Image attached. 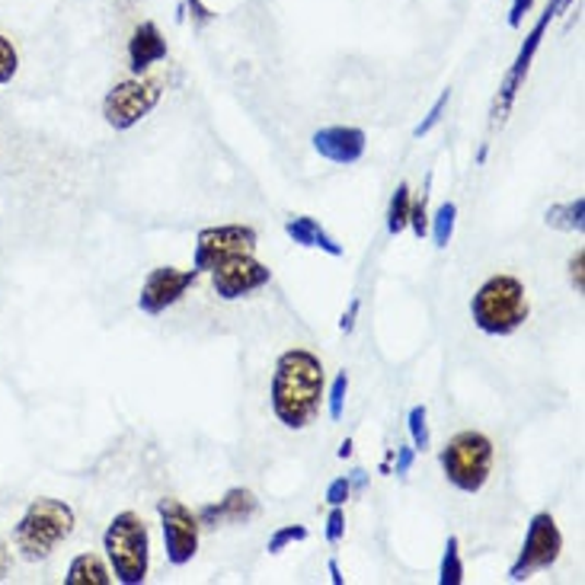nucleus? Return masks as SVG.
<instances>
[{
    "instance_id": "obj_1",
    "label": "nucleus",
    "mask_w": 585,
    "mask_h": 585,
    "mask_svg": "<svg viewBox=\"0 0 585 585\" xmlns=\"http://www.w3.org/2000/svg\"><path fill=\"white\" fill-rule=\"evenodd\" d=\"M327 394L324 362L311 349H289L276 362L272 375V413L285 429H307Z\"/></svg>"
},
{
    "instance_id": "obj_2",
    "label": "nucleus",
    "mask_w": 585,
    "mask_h": 585,
    "mask_svg": "<svg viewBox=\"0 0 585 585\" xmlns=\"http://www.w3.org/2000/svg\"><path fill=\"white\" fill-rule=\"evenodd\" d=\"M74 525H78V518H74V508L68 502L39 496V500L26 505L23 518L16 522L13 543H16L23 560L36 563V560H45L58 543L68 541Z\"/></svg>"
},
{
    "instance_id": "obj_3",
    "label": "nucleus",
    "mask_w": 585,
    "mask_h": 585,
    "mask_svg": "<svg viewBox=\"0 0 585 585\" xmlns=\"http://www.w3.org/2000/svg\"><path fill=\"white\" fill-rule=\"evenodd\" d=\"M470 317L477 330L487 336H512L528 320V294L515 276H493L487 279L473 301Z\"/></svg>"
},
{
    "instance_id": "obj_4",
    "label": "nucleus",
    "mask_w": 585,
    "mask_h": 585,
    "mask_svg": "<svg viewBox=\"0 0 585 585\" xmlns=\"http://www.w3.org/2000/svg\"><path fill=\"white\" fill-rule=\"evenodd\" d=\"M106 557L113 563L116 580L126 585H141L148 580V566H151V535L141 515L134 512H119L106 535H103Z\"/></svg>"
},
{
    "instance_id": "obj_5",
    "label": "nucleus",
    "mask_w": 585,
    "mask_h": 585,
    "mask_svg": "<svg viewBox=\"0 0 585 585\" xmlns=\"http://www.w3.org/2000/svg\"><path fill=\"white\" fill-rule=\"evenodd\" d=\"M442 473L460 493H480L493 470V442L483 432H458L442 448Z\"/></svg>"
},
{
    "instance_id": "obj_6",
    "label": "nucleus",
    "mask_w": 585,
    "mask_h": 585,
    "mask_svg": "<svg viewBox=\"0 0 585 585\" xmlns=\"http://www.w3.org/2000/svg\"><path fill=\"white\" fill-rule=\"evenodd\" d=\"M161 93H164V84L157 78L116 84L106 93V100H103V119H106V126L116 128V131L134 128L141 119H148L154 113V106L161 103Z\"/></svg>"
},
{
    "instance_id": "obj_7",
    "label": "nucleus",
    "mask_w": 585,
    "mask_h": 585,
    "mask_svg": "<svg viewBox=\"0 0 585 585\" xmlns=\"http://www.w3.org/2000/svg\"><path fill=\"white\" fill-rule=\"evenodd\" d=\"M560 550H563V535H560L553 515H550V512H538V515L531 518V525H528V535H525L518 560H515L512 570H508V580H512V583H525V580H531L535 573L550 570V566L557 563Z\"/></svg>"
},
{
    "instance_id": "obj_8",
    "label": "nucleus",
    "mask_w": 585,
    "mask_h": 585,
    "mask_svg": "<svg viewBox=\"0 0 585 585\" xmlns=\"http://www.w3.org/2000/svg\"><path fill=\"white\" fill-rule=\"evenodd\" d=\"M256 231L250 224H218V227H206L196 237V259L192 269L199 272H211L214 266L244 256V253L256 250Z\"/></svg>"
},
{
    "instance_id": "obj_9",
    "label": "nucleus",
    "mask_w": 585,
    "mask_h": 585,
    "mask_svg": "<svg viewBox=\"0 0 585 585\" xmlns=\"http://www.w3.org/2000/svg\"><path fill=\"white\" fill-rule=\"evenodd\" d=\"M157 515H161V528H164V547H167V560L173 566H186L192 563V557L199 553V515L192 508H186L179 500H161L157 502Z\"/></svg>"
},
{
    "instance_id": "obj_10",
    "label": "nucleus",
    "mask_w": 585,
    "mask_h": 585,
    "mask_svg": "<svg viewBox=\"0 0 585 585\" xmlns=\"http://www.w3.org/2000/svg\"><path fill=\"white\" fill-rule=\"evenodd\" d=\"M269 279L272 272L259 259H253V253L234 256L211 269V289L218 292L221 301H241L247 294L259 292L262 285H269Z\"/></svg>"
},
{
    "instance_id": "obj_11",
    "label": "nucleus",
    "mask_w": 585,
    "mask_h": 585,
    "mask_svg": "<svg viewBox=\"0 0 585 585\" xmlns=\"http://www.w3.org/2000/svg\"><path fill=\"white\" fill-rule=\"evenodd\" d=\"M199 276H202L199 269H173V266L154 269V272L144 279L141 294H138V307H141V314H148V317L164 314L167 307H173L183 294L199 282Z\"/></svg>"
},
{
    "instance_id": "obj_12",
    "label": "nucleus",
    "mask_w": 585,
    "mask_h": 585,
    "mask_svg": "<svg viewBox=\"0 0 585 585\" xmlns=\"http://www.w3.org/2000/svg\"><path fill=\"white\" fill-rule=\"evenodd\" d=\"M311 144H314V151H317L320 157H327L330 164L349 167V164H359V161H362L365 144H368V134H365L362 128L330 126L314 131Z\"/></svg>"
},
{
    "instance_id": "obj_13",
    "label": "nucleus",
    "mask_w": 585,
    "mask_h": 585,
    "mask_svg": "<svg viewBox=\"0 0 585 585\" xmlns=\"http://www.w3.org/2000/svg\"><path fill=\"white\" fill-rule=\"evenodd\" d=\"M199 525H247L250 518L259 515V500L253 496V490L247 487H234L224 493V500L211 502V505H202L199 512Z\"/></svg>"
},
{
    "instance_id": "obj_14",
    "label": "nucleus",
    "mask_w": 585,
    "mask_h": 585,
    "mask_svg": "<svg viewBox=\"0 0 585 585\" xmlns=\"http://www.w3.org/2000/svg\"><path fill=\"white\" fill-rule=\"evenodd\" d=\"M560 13V3H550L547 10H543V16L535 23V30L528 33V39L522 45V51H518V58H515V65H512V71H508V78H505V86H502V100H500V116L508 113V106H512V100H515V93H518V86L522 81L528 78V68H531V58H535V51L541 48L543 33H547V26H550V20Z\"/></svg>"
},
{
    "instance_id": "obj_15",
    "label": "nucleus",
    "mask_w": 585,
    "mask_h": 585,
    "mask_svg": "<svg viewBox=\"0 0 585 585\" xmlns=\"http://www.w3.org/2000/svg\"><path fill=\"white\" fill-rule=\"evenodd\" d=\"M164 58H167V43H164L157 23H151V20L138 23L131 39H128V65H131V71L144 74L151 65H157Z\"/></svg>"
},
{
    "instance_id": "obj_16",
    "label": "nucleus",
    "mask_w": 585,
    "mask_h": 585,
    "mask_svg": "<svg viewBox=\"0 0 585 585\" xmlns=\"http://www.w3.org/2000/svg\"><path fill=\"white\" fill-rule=\"evenodd\" d=\"M285 234L292 237L297 247H307V250H320L327 253V256H342V253H346L334 234H330L320 221H314V218H307V214L289 218V221H285Z\"/></svg>"
},
{
    "instance_id": "obj_17",
    "label": "nucleus",
    "mask_w": 585,
    "mask_h": 585,
    "mask_svg": "<svg viewBox=\"0 0 585 585\" xmlns=\"http://www.w3.org/2000/svg\"><path fill=\"white\" fill-rule=\"evenodd\" d=\"M65 583L68 585H109L113 583V576H109L106 563H103L96 553H81V557H74V560H71V570H68Z\"/></svg>"
},
{
    "instance_id": "obj_18",
    "label": "nucleus",
    "mask_w": 585,
    "mask_h": 585,
    "mask_svg": "<svg viewBox=\"0 0 585 585\" xmlns=\"http://www.w3.org/2000/svg\"><path fill=\"white\" fill-rule=\"evenodd\" d=\"M543 221H547V227H557V231H576V234H583L585 199L583 196H576V199H573V202H566V206H553V209H547Z\"/></svg>"
},
{
    "instance_id": "obj_19",
    "label": "nucleus",
    "mask_w": 585,
    "mask_h": 585,
    "mask_svg": "<svg viewBox=\"0 0 585 585\" xmlns=\"http://www.w3.org/2000/svg\"><path fill=\"white\" fill-rule=\"evenodd\" d=\"M410 202H413V192H410L407 183H400L394 189V196H390V206H387V234L390 237H397V234L407 231V224H410Z\"/></svg>"
},
{
    "instance_id": "obj_20",
    "label": "nucleus",
    "mask_w": 585,
    "mask_h": 585,
    "mask_svg": "<svg viewBox=\"0 0 585 585\" xmlns=\"http://www.w3.org/2000/svg\"><path fill=\"white\" fill-rule=\"evenodd\" d=\"M455 224H458V206L455 202H445L438 206L435 218H432V241L438 250H445L455 237Z\"/></svg>"
},
{
    "instance_id": "obj_21",
    "label": "nucleus",
    "mask_w": 585,
    "mask_h": 585,
    "mask_svg": "<svg viewBox=\"0 0 585 585\" xmlns=\"http://www.w3.org/2000/svg\"><path fill=\"white\" fill-rule=\"evenodd\" d=\"M438 583L442 585H460L464 583V563H460V543L452 535L445 543V557H442V570H438Z\"/></svg>"
},
{
    "instance_id": "obj_22",
    "label": "nucleus",
    "mask_w": 585,
    "mask_h": 585,
    "mask_svg": "<svg viewBox=\"0 0 585 585\" xmlns=\"http://www.w3.org/2000/svg\"><path fill=\"white\" fill-rule=\"evenodd\" d=\"M407 429H410V438H413V452H429V445H432V438H429V410L422 403L410 410Z\"/></svg>"
},
{
    "instance_id": "obj_23",
    "label": "nucleus",
    "mask_w": 585,
    "mask_h": 585,
    "mask_svg": "<svg viewBox=\"0 0 585 585\" xmlns=\"http://www.w3.org/2000/svg\"><path fill=\"white\" fill-rule=\"evenodd\" d=\"M346 394H349V375L339 372L330 384V394H327V410H330V419L339 422L342 413H346Z\"/></svg>"
},
{
    "instance_id": "obj_24",
    "label": "nucleus",
    "mask_w": 585,
    "mask_h": 585,
    "mask_svg": "<svg viewBox=\"0 0 585 585\" xmlns=\"http://www.w3.org/2000/svg\"><path fill=\"white\" fill-rule=\"evenodd\" d=\"M448 100H452V90H442V96L435 100V106L429 109V116L419 122L417 128H413V138H425L429 131H435V126L445 119V109H448Z\"/></svg>"
},
{
    "instance_id": "obj_25",
    "label": "nucleus",
    "mask_w": 585,
    "mask_h": 585,
    "mask_svg": "<svg viewBox=\"0 0 585 585\" xmlns=\"http://www.w3.org/2000/svg\"><path fill=\"white\" fill-rule=\"evenodd\" d=\"M425 202H429V186L410 202V224H407V227H413V234H417L419 241L429 234V211H425Z\"/></svg>"
},
{
    "instance_id": "obj_26",
    "label": "nucleus",
    "mask_w": 585,
    "mask_h": 585,
    "mask_svg": "<svg viewBox=\"0 0 585 585\" xmlns=\"http://www.w3.org/2000/svg\"><path fill=\"white\" fill-rule=\"evenodd\" d=\"M297 541H307V528L304 525H285V528H279L272 538H269V553H282L289 543H297Z\"/></svg>"
},
{
    "instance_id": "obj_27",
    "label": "nucleus",
    "mask_w": 585,
    "mask_h": 585,
    "mask_svg": "<svg viewBox=\"0 0 585 585\" xmlns=\"http://www.w3.org/2000/svg\"><path fill=\"white\" fill-rule=\"evenodd\" d=\"M16 68H20V55H16V48H13L10 39L0 36V84H7V81L16 74Z\"/></svg>"
},
{
    "instance_id": "obj_28",
    "label": "nucleus",
    "mask_w": 585,
    "mask_h": 585,
    "mask_svg": "<svg viewBox=\"0 0 585 585\" xmlns=\"http://www.w3.org/2000/svg\"><path fill=\"white\" fill-rule=\"evenodd\" d=\"M346 538V515H342V505H330V515H327V541L339 543Z\"/></svg>"
},
{
    "instance_id": "obj_29",
    "label": "nucleus",
    "mask_w": 585,
    "mask_h": 585,
    "mask_svg": "<svg viewBox=\"0 0 585 585\" xmlns=\"http://www.w3.org/2000/svg\"><path fill=\"white\" fill-rule=\"evenodd\" d=\"M352 496V487H349V477H336L334 483L327 487V493H324V500L327 505H346V500Z\"/></svg>"
},
{
    "instance_id": "obj_30",
    "label": "nucleus",
    "mask_w": 585,
    "mask_h": 585,
    "mask_svg": "<svg viewBox=\"0 0 585 585\" xmlns=\"http://www.w3.org/2000/svg\"><path fill=\"white\" fill-rule=\"evenodd\" d=\"M413 460H417V452H413L410 445H397V467H394V473H397V477H407V473L413 470Z\"/></svg>"
},
{
    "instance_id": "obj_31",
    "label": "nucleus",
    "mask_w": 585,
    "mask_h": 585,
    "mask_svg": "<svg viewBox=\"0 0 585 585\" xmlns=\"http://www.w3.org/2000/svg\"><path fill=\"white\" fill-rule=\"evenodd\" d=\"M535 7V0H512V10H508V26L512 30H518L522 26V20H525V13Z\"/></svg>"
},
{
    "instance_id": "obj_32",
    "label": "nucleus",
    "mask_w": 585,
    "mask_h": 585,
    "mask_svg": "<svg viewBox=\"0 0 585 585\" xmlns=\"http://www.w3.org/2000/svg\"><path fill=\"white\" fill-rule=\"evenodd\" d=\"M359 311H362V301H359V297H352L349 311H346V314H342V320H339V330H342V334H352V330H355Z\"/></svg>"
},
{
    "instance_id": "obj_33",
    "label": "nucleus",
    "mask_w": 585,
    "mask_h": 585,
    "mask_svg": "<svg viewBox=\"0 0 585 585\" xmlns=\"http://www.w3.org/2000/svg\"><path fill=\"white\" fill-rule=\"evenodd\" d=\"M186 7L192 10V20H196V26H209L211 20H214V13H211L202 0H186Z\"/></svg>"
},
{
    "instance_id": "obj_34",
    "label": "nucleus",
    "mask_w": 585,
    "mask_h": 585,
    "mask_svg": "<svg viewBox=\"0 0 585 585\" xmlns=\"http://www.w3.org/2000/svg\"><path fill=\"white\" fill-rule=\"evenodd\" d=\"M583 266H585V253L580 250L573 259H570V276H573V285H576V292H585V282H583Z\"/></svg>"
},
{
    "instance_id": "obj_35",
    "label": "nucleus",
    "mask_w": 585,
    "mask_h": 585,
    "mask_svg": "<svg viewBox=\"0 0 585 585\" xmlns=\"http://www.w3.org/2000/svg\"><path fill=\"white\" fill-rule=\"evenodd\" d=\"M10 566H13V550L7 547V541L0 538V583L10 576Z\"/></svg>"
},
{
    "instance_id": "obj_36",
    "label": "nucleus",
    "mask_w": 585,
    "mask_h": 585,
    "mask_svg": "<svg viewBox=\"0 0 585 585\" xmlns=\"http://www.w3.org/2000/svg\"><path fill=\"white\" fill-rule=\"evenodd\" d=\"M349 487H352V493H362V490L368 487V473H365L362 467H355V470L349 473Z\"/></svg>"
},
{
    "instance_id": "obj_37",
    "label": "nucleus",
    "mask_w": 585,
    "mask_h": 585,
    "mask_svg": "<svg viewBox=\"0 0 585 585\" xmlns=\"http://www.w3.org/2000/svg\"><path fill=\"white\" fill-rule=\"evenodd\" d=\"M327 570H330V580H334V585L346 583V580H342V570H339V563H336V560H330V563H327Z\"/></svg>"
},
{
    "instance_id": "obj_38",
    "label": "nucleus",
    "mask_w": 585,
    "mask_h": 585,
    "mask_svg": "<svg viewBox=\"0 0 585 585\" xmlns=\"http://www.w3.org/2000/svg\"><path fill=\"white\" fill-rule=\"evenodd\" d=\"M349 455H352V442L346 438V442L339 445V458H349Z\"/></svg>"
},
{
    "instance_id": "obj_39",
    "label": "nucleus",
    "mask_w": 585,
    "mask_h": 585,
    "mask_svg": "<svg viewBox=\"0 0 585 585\" xmlns=\"http://www.w3.org/2000/svg\"><path fill=\"white\" fill-rule=\"evenodd\" d=\"M557 3H560V10H566V7H570L573 0H557Z\"/></svg>"
}]
</instances>
